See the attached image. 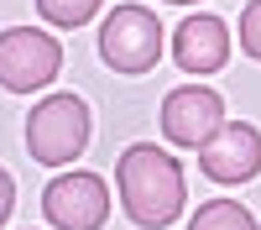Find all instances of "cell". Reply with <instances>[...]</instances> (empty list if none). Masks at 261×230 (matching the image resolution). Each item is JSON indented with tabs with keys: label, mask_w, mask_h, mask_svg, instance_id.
I'll return each instance as SVG.
<instances>
[{
	"label": "cell",
	"mask_w": 261,
	"mask_h": 230,
	"mask_svg": "<svg viewBox=\"0 0 261 230\" xmlns=\"http://www.w3.org/2000/svg\"><path fill=\"white\" fill-rule=\"evenodd\" d=\"M115 183H120V209L130 220H136L141 230H162L178 220L183 209V167L172 152H162V146H125L120 162H115Z\"/></svg>",
	"instance_id": "1"
},
{
	"label": "cell",
	"mask_w": 261,
	"mask_h": 230,
	"mask_svg": "<svg viewBox=\"0 0 261 230\" xmlns=\"http://www.w3.org/2000/svg\"><path fill=\"white\" fill-rule=\"evenodd\" d=\"M89 146V105L79 94H47L27 115V152L47 167L73 162Z\"/></svg>",
	"instance_id": "2"
},
{
	"label": "cell",
	"mask_w": 261,
	"mask_h": 230,
	"mask_svg": "<svg viewBox=\"0 0 261 230\" xmlns=\"http://www.w3.org/2000/svg\"><path fill=\"white\" fill-rule=\"evenodd\" d=\"M99 58L115 73H146L162 58V21L146 6H115L99 21Z\"/></svg>",
	"instance_id": "3"
},
{
	"label": "cell",
	"mask_w": 261,
	"mask_h": 230,
	"mask_svg": "<svg viewBox=\"0 0 261 230\" xmlns=\"http://www.w3.org/2000/svg\"><path fill=\"white\" fill-rule=\"evenodd\" d=\"M58 68H63V47L47 32H37V27L0 32V89H11V94L47 89Z\"/></svg>",
	"instance_id": "4"
},
{
	"label": "cell",
	"mask_w": 261,
	"mask_h": 230,
	"mask_svg": "<svg viewBox=\"0 0 261 230\" xmlns=\"http://www.w3.org/2000/svg\"><path fill=\"white\" fill-rule=\"evenodd\" d=\"M42 215L53 230H99L110 220V188L99 173H63L42 188Z\"/></svg>",
	"instance_id": "5"
},
{
	"label": "cell",
	"mask_w": 261,
	"mask_h": 230,
	"mask_svg": "<svg viewBox=\"0 0 261 230\" xmlns=\"http://www.w3.org/2000/svg\"><path fill=\"white\" fill-rule=\"evenodd\" d=\"M225 125V99L214 89H199V84H183V89H172L162 99V136L172 146H199Z\"/></svg>",
	"instance_id": "6"
},
{
	"label": "cell",
	"mask_w": 261,
	"mask_h": 230,
	"mask_svg": "<svg viewBox=\"0 0 261 230\" xmlns=\"http://www.w3.org/2000/svg\"><path fill=\"white\" fill-rule=\"evenodd\" d=\"M199 167L214 183H246L261 173V131L246 120H225L204 146H199Z\"/></svg>",
	"instance_id": "7"
},
{
	"label": "cell",
	"mask_w": 261,
	"mask_h": 230,
	"mask_svg": "<svg viewBox=\"0 0 261 230\" xmlns=\"http://www.w3.org/2000/svg\"><path fill=\"white\" fill-rule=\"evenodd\" d=\"M172 58H178L183 73H214L230 63V32L220 16H188L178 32H172Z\"/></svg>",
	"instance_id": "8"
},
{
	"label": "cell",
	"mask_w": 261,
	"mask_h": 230,
	"mask_svg": "<svg viewBox=\"0 0 261 230\" xmlns=\"http://www.w3.org/2000/svg\"><path fill=\"white\" fill-rule=\"evenodd\" d=\"M188 230H261V225H256V215H251L246 204H235V199H209V204H199V215H193Z\"/></svg>",
	"instance_id": "9"
},
{
	"label": "cell",
	"mask_w": 261,
	"mask_h": 230,
	"mask_svg": "<svg viewBox=\"0 0 261 230\" xmlns=\"http://www.w3.org/2000/svg\"><path fill=\"white\" fill-rule=\"evenodd\" d=\"M99 11V0H37V16L42 21H53V27H84V21H89Z\"/></svg>",
	"instance_id": "10"
},
{
	"label": "cell",
	"mask_w": 261,
	"mask_h": 230,
	"mask_svg": "<svg viewBox=\"0 0 261 230\" xmlns=\"http://www.w3.org/2000/svg\"><path fill=\"white\" fill-rule=\"evenodd\" d=\"M241 47H246V58L261 63V0H251L241 11Z\"/></svg>",
	"instance_id": "11"
},
{
	"label": "cell",
	"mask_w": 261,
	"mask_h": 230,
	"mask_svg": "<svg viewBox=\"0 0 261 230\" xmlns=\"http://www.w3.org/2000/svg\"><path fill=\"white\" fill-rule=\"evenodd\" d=\"M11 204H16V183H11V173L0 167V225L11 220Z\"/></svg>",
	"instance_id": "12"
},
{
	"label": "cell",
	"mask_w": 261,
	"mask_h": 230,
	"mask_svg": "<svg viewBox=\"0 0 261 230\" xmlns=\"http://www.w3.org/2000/svg\"><path fill=\"white\" fill-rule=\"evenodd\" d=\"M167 6H193V0H167Z\"/></svg>",
	"instance_id": "13"
}]
</instances>
